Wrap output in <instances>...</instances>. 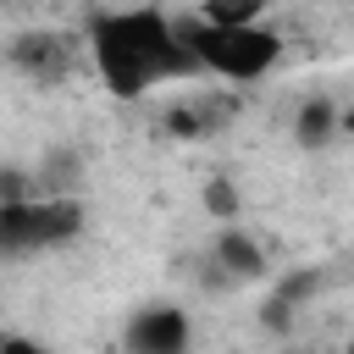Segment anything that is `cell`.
I'll return each instance as SVG.
<instances>
[{
    "mask_svg": "<svg viewBox=\"0 0 354 354\" xmlns=\"http://www.w3.org/2000/svg\"><path fill=\"white\" fill-rule=\"evenodd\" d=\"M88 50L100 66V83L116 100H133L166 77L199 72L194 50L177 39V28L160 11H105L88 22Z\"/></svg>",
    "mask_w": 354,
    "mask_h": 354,
    "instance_id": "cell-1",
    "label": "cell"
},
{
    "mask_svg": "<svg viewBox=\"0 0 354 354\" xmlns=\"http://www.w3.org/2000/svg\"><path fill=\"white\" fill-rule=\"evenodd\" d=\"M177 39L194 50L199 72H216V77H232V83H254L266 77L277 61H282V39L260 22L249 28H216V22H183Z\"/></svg>",
    "mask_w": 354,
    "mask_h": 354,
    "instance_id": "cell-2",
    "label": "cell"
},
{
    "mask_svg": "<svg viewBox=\"0 0 354 354\" xmlns=\"http://www.w3.org/2000/svg\"><path fill=\"white\" fill-rule=\"evenodd\" d=\"M83 227L77 199H11L0 205V254H33Z\"/></svg>",
    "mask_w": 354,
    "mask_h": 354,
    "instance_id": "cell-3",
    "label": "cell"
},
{
    "mask_svg": "<svg viewBox=\"0 0 354 354\" xmlns=\"http://www.w3.org/2000/svg\"><path fill=\"white\" fill-rule=\"evenodd\" d=\"M127 354H188V315L171 304H149L127 326Z\"/></svg>",
    "mask_w": 354,
    "mask_h": 354,
    "instance_id": "cell-4",
    "label": "cell"
},
{
    "mask_svg": "<svg viewBox=\"0 0 354 354\" xmlns=\"http://www.w3.org/2000/svg\"><path fill=\"white\" fill-rule=\"evenodd\" d=\"M11 61H17V66H28L33 77H55V72H61V61H66V44H61L55 33H28V39H17V44H11Z\"/></svg>",
    "mask_w": 354,
    "mask_h": 354,
    "instance_id": "cell-5",
    "label": "cell"
},
{
    "mask_svg": "<svg viewBox=\"0 0 354 354\" xmlns=\"http://www.w3.org/2000/svg\"><path fill=\"white\" fill-rule=\"evenodd\" d=\"M216 260H221V271H227V277H260V271H266L260 243H254V238H243L238 227H227V232L216 238Z\"/></svg>",
    "mask_w": 354,
    "mask_h": 354,
    "instance_id": "cell-6",
    "label": "cell"
},
{
    "mask_svg": "<svg viewBox=\"0 0 354 354\" xmlns=\"http://www.w3.org/2000/svg\"><path fill=\"white\" fill-rule=\"evenodd\" d=\"M260 11H266V0H205V6H199V22H216V28H249Z\"/></svg>",
    "mask_w": 354,
    "mask_h": 354,
    "instance_id": "cell-7",
    "label": "cell"
},
{
    "mask_svg": "<svg viewBox=\"0 0 354 354\" xmlns=\"http://www.w3.org/2000/svg\"><path fill=\"white\" fill-rule=\"evenodd\" d=\"M332 127H337V111H332L326 100H310V105L299 111V122H293V133H299L304 144H326Z\"/></svg>",
    "mask_w": 354,
    "mask_h": 354,
    "instance_id": "cell-8",
    "label": "cell"
},
{
    "mask_svg": "<svg viewBox=\"0 0 354 354\" xmlns=\"http://www.w3.org/2000/svg\"><path fill=\"white\" fill-rule=\"evenodd\" d=\"M205 210L221 216V221H232V216H238V188H232L227 177H210V183H205Z\"/></svg>",
    "mask_w": 354,
    "mask_h": 354,
    "instance_id": "cell-9",
    "label": "cell"
},
{
    "mask_svg": "<svg viewBox=\"0 0 354 354\" xmlns=\"http://www.w3.org/2000/svg\"><path fill=\"white\" fill-rule=\"evenodd\" d=\"M166 127H171L177 138H194V133H199V122H194V111H171V116H166Z\"/></svg>",
    "mask_w": 354,
    "mask_h": 354,
    "instance_id": "cell-10",
    "label": "cell"
},
{
    "mask_svg": "<svg viewBox=\"0 0 354 354\" xmlns=\"http://www.w3.org/2000/svg\"><path fill=\"white\" fill-rule=\"evenodd\" d=\"M0 354H44V348L28 343V337H0Z\"/></svg>",
    "mask_w": 354,
    "mask_h": 354,
    "instance_id": "cell-11",
    "label": "cell"
}]
</instances>
